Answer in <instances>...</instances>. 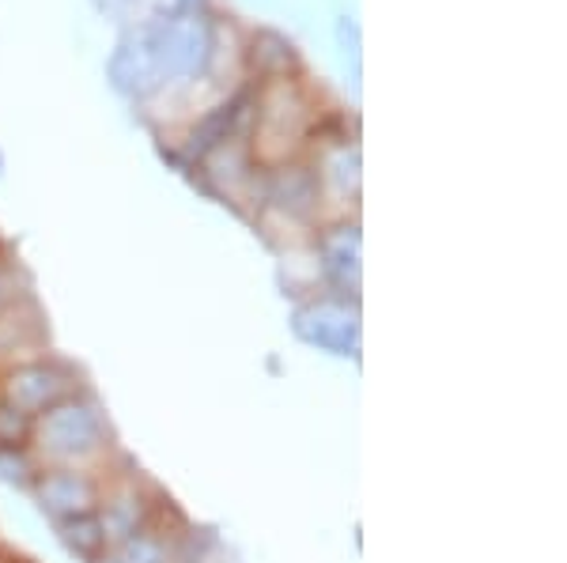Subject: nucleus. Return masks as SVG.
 <instances>
[{"mask_svg":"<svg viewBox=\"0 0 567 563\" xmlns=\"http://www.w3.org/2000/svg\"><path fill=\"white\" fill-rule=\"evenodd\" d=\"M307 247H310V258H315L322 292L360 299V288H363V234H360V220H355V216L318 223Z\"/></svg>","mask_w":567,"mask_h":563,"instance_id":"423d86ee","label":"nucleus"},{"mask_svg":"<svg viewBox=\"0 0 567 563\" xmlns=\"http://www.w3.org/2000/svg\"><path fill=\"white\" fill-rule=\"evenodd\" d=\"M31 453L39 466L106 469L110 461H117V431L95 389H80L50 413L34 416Z\"/></svg>","mask_w":567,"mask_h":563,"instance_id":"f257e3e1","label":"nucleus"},{"mask_svg":"<svg viewBox=\"0 0 567 563\" xmlns=\"http://www.w3.org/2000/svg\"><path fill=\"white\" fill-rule=\"evenodd\" d=\"M106 488V469H76V466H42L34 484L27 488L34 511L50 525L69 522L76 514L99 511Z\"/></svg>","mask_w":567,"mask_h":563,"instance_id":"0eeeda50","label":"nucleus"},{"mask_svg":"<svg viewBox=\"0 0 567 563\" xmlns=\"http://www.w3.org/2000/svg\"><path fill=\"white\" fill-rule=\"evenodd\" d=\"M16 563H23V560H16Z\"/></svg>","mask_w":567,"mask_h":563,"instance_id":"a211bd4d","label":"nucleus"},{"mask_svg":"<svg viewBox=\"0 0 567 563\" xmlns=\"http://www.w3.org/2000/svg\"><path fill=\"white\" fill-rule=\"evenodd\" d=\"M291 337L333 359H360L363 352V306L352 295L315 292L291 306Z\"/></svg>","mask_w":567,"mask_h":563,"instance_id":"7ed1b4c3","label":"nucleus"},{"mask_svg":"<svg viewBox=\"0 0 567 563\" xmlns=\"http://www.w3.org/2000/svg\"><path fill=\"white\" fill-rule=\"evenodd\" d=\"M322 129V111L299 76L261 80L250 91V152L258 167L303 159Z\"/></svg>","mask_w":567,"mask_h":563,"instance_id":"f03ea898","label":"nucleus"},{"mask_svg":"<svg viewBox=\"0 0 567 563\" xmlns=\"http://www.w3.org/2000/svg\"><path fill=\"white\" fill-rule=\"evenodd\" d=\"M53 533H58V544L76 563H95V560H103L110 549H114L110 538H106V530H103V519H99L95 511L76 514V519H69V522H58V525H53Z\"/></svg>","mask_w":567,"mask_h":563,"instance_id":"9b49d317","label":"nucleus"},{"mask_svg":"<svg viewBox=\"0 0 567 563\" xmlns=\"http://www.w3.org/2000/svg\"><path fill=\"white\" fill-rule=\"evenodd\" d=\"M50 352V330L45 314L31 295H20L0 311V371L16 367L23 359L45 356Z\"/></svg>","mask_w":567,"mask_h":563,"instance_id":"1a4fd4ad","label":"nucleus"},{"mask_svg":"<svg viewBox=\"0 0 567 563\" xmlns=\"http://www.w3.org/2000/svg\"><path fill=\"white\" fill-rule=\"evenodd\" d=\"M246 69H250L258 80L299 76L296 45L277 31H258L250 42H246Z\"/></svg>","mask_w":567,"mask_h":563,"instance_id":"9d476101","label":"nucleus"},{"mask_svg":"<svg viewBox=\"0 0 567 563\" xmlns=\"http://www.w3.org/2000/svg\"><path fill=\"white\" fill-rule=\"evenodd\" d=\"M0 563H16L12 556H8V552H4V556H0Z\"/></svg>","mask_w":567,"mask_h":563,"instance_id":"dca6fc26","label":"nucleus"},{"mask_svg":"<svg viewBox=\"0 0 567 563\" xmlns=\"http://www.w3.org/2000/svg\"><path fill=\"white\" fill-rule=\"evenodd\" d=\"M95 563H122V560H117V552H114V549H110V552H106V556H103V560H95Z\"/></svg>","mask_w":567,"mask_h":563,"instance_id":"2eb2a0df","label":"nucleus"},{"mask_svg":"<svg viewBox=\"0 0 567 563\" xmlns=\"http://www.w3.org/2000/svg\"><path fill=\"white\" fill-rule=\"evenodd\" d=\"M20 295H27V292L16 288V265L0 258V311H4V306L12 303V299H20Z\"/></svg>","mask_w":567,"mask_h":563,"instance_id":"4468645a","label":"nucleus"},{"mask_svg":"<svg viewBox=\"0 0 567 563\" xmlns=\"http://www.w3.org/2000/svg\"><path fill=\"white\" fill-rule=\"evenodd\" d=\"M39 458L31 453V447L23 450H0V484L16 488V492H27L39 477Z\"/></svg>","mask_w":567,"mask_h":563,"instance_id":"f8f14e48","label":"nucleus"},{"mask_svg":"<svg viewBox=\"0 0 567 563\" xmlns=\"http://www.w3.org/2000/svg\"><path fill=\"white\" fill-rule=\"evenodd\" d=\"M87 389L84 371L72 359L58 356V352H45V356L23 359L16 367L0 371V397L12 408H20L23 416H42L53 405L69 402L72 394Z\"/></svg>","mask_w":567,"mask_h":563,"instance_id":"20e7f679","label":"nucleus"},{"mask_svg":"<svg viewBox=\"0 0 567 563\" xmlns=\"http://www.w3.org/2000/svg\"><path fill=\"white\" fill-rule=\"evenodd\" d=\"M0 175H4V156H0Z\"/></svg>","mask_w":567,"mask_h":563,"instance_id":"f3484780","label":"nucleus"},{"mask_svg":"<svg viewBox=\"0 0 567 563\" xmlns=\"http://www.w3.org/2000/svg\"><path fill=\"white\" fill-rule=\"evenodd\" d=\"M163 503V492L159 488H152L148 480L141 473H117L114 461L106 466V488H103V499H99V519H103V530L110 544H122L130 541L133 533H141L144 525L155 519V511H159Z\"/></svg>","mask_w":567,"mask_h":563,"instance_id":"6e6552de","label":"nucleus"},{"mask_svg":"<svg viewBox=\"0 0 567 563\" xmlns=\"http://www.w3.org/2000/svg\"><path fill=\"white\" fill-rule=\"evenodd\" d=\"M0 556H4V552H0Z\"/></svg>","mask_w":567,"mask_h":563,"instance_id":"6ab92c4d","label":"nucleus"},{"mask_svg":"<svg viewBox=\"0 0 567 563\" xmlns=\"http://www.w3.org/2000/svg\"><path fill=\"white\" fill-rule=\"evenodd\" d=\"M310 170H315L318 194H322V223L355 216V201H360V144L344 133H326V125L310 140L307 156Z\"/></svg>","mask_w":567,"mask_h":563,"instance_id":"39448f33","label":"nucleus"},{"mask_svg":"<svg viewBox=\"0 0 567 563\" xmlns=\"http://www.w3.org/2000/svg\"><path fill=\"white\" fill-rule=\"evenodd\" d=\"M31 428H34L31 416H23L20 408H12L0 397V450L31 447Z\"/></svg>","mask_w":567,"mask_h":563,"instance_id":"ddd939ff","label":"nucleus"}]
</instances>
